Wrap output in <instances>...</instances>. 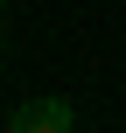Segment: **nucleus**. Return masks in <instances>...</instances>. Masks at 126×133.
Returning <instances> with one entry per match:
<instances>
[{"instance_id": "obj_2", "label": "nucleus", "mask_w": 126, "mask_h": 133, "mask_svg": "<svg viewBox=\"0 0 126 133\" xmlns=\"http://www.w3.org/2000/svg\"><path fill=\"white\" fill-rule=\"evenodd\" d=\"M0 7H7V0H0Z\"/></svg>"}, {"instance_id": "obj_1", "label": "nucleus", "mask_w": 126, "mask_h": 133, "mask_svg": "<svg viewBox=\"0 0 126 133\" xmlns=\"http://www.w3.org/2000/svg\"><path fill=\"white\" fill-rule=\"evenodd\" d=\"M70 126H77L70 98H21L7 112V133H70Z\"/></svg>"}]
</instances>
